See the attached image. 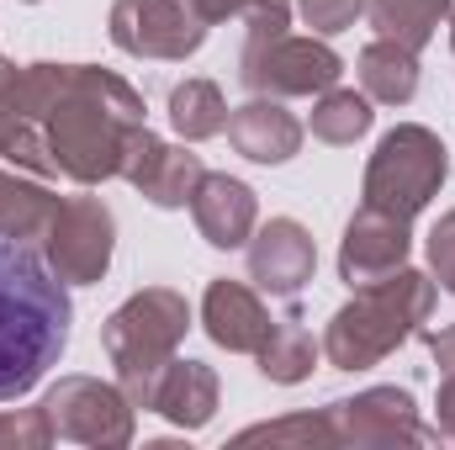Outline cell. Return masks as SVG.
Wrapping results in <instances>:
<instances>
[{"label": "cell", "mask_w": 455, "mask_h": 450, "mask_svg": "<svg viewBox=\"0 0 455 450\" xmlns=\"http://www.w3.org/2000/svg\"><path fill=\"white\" fill-rule=\"evenodd\" d=\"M148 408L164 414V419L180 424V430H202V424L218 414V376H212V366L180 360V355H175V360L159 371Z\"/></svg>", "instance_id": "obj_17"}, {"label": "cell", "mask_w": 455, "mask_h": 450, "mask_svg": "<svg viewBox=\"0 0 455 450\" xmlns=\"http://www.w3.org/2000/svg\"><path fill=\"white\" fill-rule=\"evenodd\" d=\"M32 96L43 112V133L59 175L96 186L122 170L127 133L143 127V101L127 80L91 64H27Z\"/></svg>", "instance_id": "obj_1"}, {"label": "cell", "mask_w": 455, "mask_h": 450, "mask_svg": "<svg viewBox=\"0 0 455 450\" xmlns=\"http://www.w3.org/2000/svg\"><path fill=\"white\" fill-rule=\"evenodd\" d=\"M445 27H451V48H455V0H451V11H445Z\"/></svg>", "instance_id": "obj_33"}, {"label": "cell", "mask_w": 455, "mask_h": 450, "mask_svg": "<svg viewBox=\"0 0 455 450\" xmlns=\"http://www.w3.org/2000/svg\"><path fill=\"white\" fill-rule=\"evenodd\" d=\"M371 96H355V91H323L318 107H313V138L323 143H355L371 133Z\"/></svg>", "instance_id": "obj_23"}, {"label": "cell", "mask_w": 455, "mask_h": 450, "mask_svg": "<svg viewBox=\"0 0 455 450\" xmlns=\"http://www.w3.org/2000/svg\"><path fill=\"white\" fill-rule=\"evenodd\" d=\"M43 414L53 424V440H75V446H127L132 440L127 392L96 376H64L43 398Z\"/></svg>", "instance_id": "obj_7"}, {"label": "cell", "mask_w": 455, "mask_h": 450, "mask_svg": "<svg viewBox=\"0 0 455 450\" xmlns=\"http://www.w3.org/2000/svg\"><path fill=\"white\" fill-rule=\"evenodd\" d=\"M53 213H59L53 191L27 186V181H16V175L0 170V238H21V244L43 238L48 223H53Z\"/></svg>", "instance_id": "obj_19"}, {"label": "cell", "mask_w": 455, "mask_h": 450, "mask_svg": "<svg viewBox=\"0 0 455 450\" xmlns=\"http://www.w3.org/2000/svg\"><path fill=\"white\" fill-rule=\"evenodd\" d=\"M334 446V430H329V414H297V419H281V424H254L238 435V446Z\"/></svg>", "instance_id": "obj_24"}, {"label": "cell", "mask_w": 455, "mask_h": 450, "mask_svg": "<svg viewBox=\"0 0 455 450\" xmlns=\"http://www.w3.org/2000/svg\"><path fill=\"white\" fill-rule=\"evenodd\" d=\"M429 313H435V281L403 265V270H392L387 281L360 286L355 302H344L339 313L329 318L323 355H329L339 371H365V366L387 360Z\"/></svg>", "instance_id": "obj_3"}, {"label": "cell", "mask_w": 455, "mask_h": 450, "mask_svg": "<svg viewBox=\"0 0 455 450\" xmlns=\"http://www.w3.org/2000/svg\"><path fill=\"white\" fill-rule=\"evenodd\" d=\"M191 218H196L202 238L212 249H238V244H249L259 207H254V191L243 181H233V175H202V186L191 197Z\"/></svg>", "instance_id": "obj_16"}, {"label": "cell", "mask_w": 455, "mask_h": 450, "mask_svg": "<svg viewBox=\"0 0 455 450\" xmlns=\"http://www.w3.org/2000/svg\"><path fill=\"white\" fill-rule=\"evenodd\" d=\"M127 186H138L154 207H186L207 175L202 154L191 149H175L164 138H154L148 127H132L127 133V149H122V170H116Z\"/></svg>", "instance_id": "obj_11"}, {"label": "cell", "mask_w": 455, "mask_h": 450, "mask_svg": "<svg viewBox=\"0 0 455 450\" xmlns=\"http://www.w3.org/2000/svg\"><path fill=\"white\" fill-rule=\"evenodd\" d=\"M408 249H413V238H408V218H392V213H381V207H360V213L349 218L344 244H339L344 286L360 292V286L387 281L392 270L408 265Z\"/></svg>", "instance_id": "obj_12"}, {"label": "cell", "mask_w": 455, "mask_h": 450, "mask_svg": "<svg viewBox=\"0 0 455 450\" xmlns=\"http://www.w3.org/2000/svg\"><path fill=\"white\" fill-rule=\"evenodd\" d=\"M32 117H43L37 112V96H32V69L0 59V143H5L21 122H32Z\"/></svg>", "instance_id": "obj_25"}, {"label": "cell", "mask_w": 455, "mask_h": 450, "mask_svg": "<svg viewBox=\"0 0 455 450\" xmlns=\"http://www.w3.org/2000/svg\"><path fill=\"white\" fill-rule=\"evenodd\" d=\"M429 265H435V286L455 292V213H445L429 233Z\"/></svg>", "instance_id": "obj_29"}, {"label": "cell", "mask_w": 455, "mask_h": 450, "mask_svg": "<svg viewBox=\"0 0 455 450\" xmlns=\"http://www.w3.org/2000/svg\"><path fill=\"white\" fill-rule=\"evenodd\" d=\"M43 244H48V265H53L59 281L91 286L112 265L116 223H112V213H107L101 197H69V202H59V213H53L48 233H43Z\"/></svg>", "instance_id": "obj_8"}, {"label": "cell", "mask_w": 455, "mask_h": 450, "mask_svg": "<svg viewBox=\"0 0 455 450\" xmlns=\"http://www.w3.org/2000/svg\"><path fill=\"white\" fill-rule=\"evenodd\" d=\"M186 5H196V16L212 27V21H223V16H238L243 11V0H186Z\"/></svg>", "instance_id": "obj_32"}, {"label": "cell", "mask_w": 455, "mask_h": 450, "mask_svg": "<svg viewBox=\"0 0 455 450\" xmlns=\"http://www.w3.org/2000/svg\"><path fill=\"white\" fill-rule=\"evenodd\" d=\"M202 324H207V334L218 339L223 350H238V355H259V344L275 329L270 308H265L259 292H249L243 281H212V286H207V297H202Z\"/></svg>", "instance_id": "obj_14"}, {"label": "cell", "mask_w": 455, "mask_h": 450, "mask_svg": "<svg viewBox=\"0 0 455 450\" xmlns=\"http://www.w3.org/2000/svg\"><path fill=\"white\" fill-rule=\"evenodd\" d=\"M170 127L186 138V143H202V138H218L228 127V107L223 91L212 80H186L170 91Z\"/></svg>", "instance_id": "obj_21"}, {"label": "cell", "mask_w": 455, "mask_h": 450, "mask_svg": "<svg viewBox=\"0 0 455 450\" xmlns=\"http://www.w3.org/2000/svg\"><path fill=\"white\" fill-rule=\"evenodd\" d=\"M27 5H37V0H27Z\"/></svg>", "instance_id": "obj_34"}, {"label": "cell", "mask_w": 455, "mask_h": 450, "mask_svg": "<svg viewBox=\"0 0 455 450\" xmlns=\"http://www.w3.org/2000/svg\"><path fill=\"white\" fill-rule=\"evenodd\" d=\"M69 344V292L21 244L0 238V403L32 392Z\"/></svg>", "instance_id": "obj_2"}, {"label": "cell", "mask_w": 455, "mask_h": 450, "mask_svg": "<svg viewBox=\"0 0 455 450\" xmlns=\"http://www.w3.org/2000/svg\"><path fill=\"white\" fill-rule=\"evenodd\" d=\"M318 249L313 233L297 218H270L259 233H249V281L270 297H297L313 281Z\"/></svg>", "instance_id": "obj_13"}, {"label": "cell", "mask_w": 455, "mask_h": 450, "mask_svg": "<svg viewBox=\"0 0 455 450\" xmlns=\"http://www.w3.org/2000/svg\"><path fill=\"white\" fill-rule=\"evenodd\" d=\"M186 329H191V308L170 286H148V292L127 297L107 318L101 344H107V355H112V366H116V387L127 392L132 408H148L154 382L175 360Z\"/></svg>", "instance_id": "obj_4"}, {"label": "cell", "mask_w": 455, "mask_h": 450, "mask_svg": "<svg viewBox=\"0 0 455 450\" xmlns=\"http://www.w3.org/2000/svg\"><path fill=\"white\" fill-rule=\"evenodd\" d=\"M424 344H429V355L440 360V376H451V371H455V324H445V329H429V334H424Z\"/></svg>", "instance_id": "obj_30"}, {"label": "cell", "mask_w": 455, "mask_h": 450, "mask_svg": "<svg viewBox=\"0 0 455 450\" xmlns=\"http://www.w3.org/2000/svg\"><path fill=\"white\" fill-rule=\"evenodd\" d=\"M302 21L318 32V37H334V32H349L365 11V0H297Z\"/></svg>", "instance_id": "obj_26"}, {"label": "cell", "mask_w": 455, "mask_h": 450, "mask_svg": "<svg viewBox=\"0 0 455 450\" xmlns=\"http://www.w3.org/2000/svg\"><path fill=\"white\" fill-rule=\"evenodd\" d=\"M313 334L302 329V318H275V329L270 339L259 344V371L270 376V382H281V387H291V382H302L307 371H313Z\"/></svg>", "instance_id": "obj_22"}, {"label": "cell", "mask_w": 455, "mask_h": 450, "mask_svg": "<svg viewBox=\"0 0 455 450\" xmlns=\"http://www.w3.org/2000/svg\"><path fill=\"white\" fill-rule=\"evenodd\" d=\"M53 440V424L43 408H27V414H0V446H48Z\"/></svg>", "instance_id": "obj_28"}, {"label": "cell", "mask_w": 455, "mask_h": 450, "mask_svg": "<svg viewBox=\"0 0 455 450\" xmlns=\"http://www.w3.org/2000/svg\"><path fill=\"white\" fill-rule=\"evenodd\" d=\"M445 170H451L445 143H440L429 127L403 122V127H392V133L376 143V154H371V170H365V207H381V213L413 223V218L440 197Z\"/></svg>", "instance_id": "obj_5"}, {"label": "cell", "mask_w": 455, "mask_h": 450, "mask_svg": "<svg viewBox=\"0 0 455 450\" xmlns=\"http://www.w3.org/2000/svg\"><path fill=\"white\" fill-rule=\"evenodd\" d=\"M360 85L381 107H408L419 96V53L403 48V43H392V37H376L360 53Z\"/></svg>", "instance_id": "obj_18"}, {"label": "cell", "mask_w": 455, "mask_h": 450, "mask_svg": "<svg viewBox=\"0 0 455 450\" xmlns=\"http://www.w3.org/2000/svg\"><path fill=\"white\" fill-rule=\"evenodd\" d=\"M207 37V21L186 0H116L112 43L138 59H186Z\"/></svg>", "instance_id": "obj_9"}, {"label": "cell", "mask_w": 455, "mask_h": 450, "mask_svg": "<svg viewBox=\"0 0 455 450\" xmlns=\"http://www.w3.org/2000/svg\"><path fill=\"white\" fill-rule=\"evenodd\" d=\"M223 133H228V143L243 159H254V165H286L302 149V122L286 112L275 96H254L238 112H228Z\"/></svg>", "instance_id": "obj_15"}, {"label": "cell", "mask_w": 455, "mask_h": 450, "mask_svg": "<svg viewBox=\"0 0 455 450\" xmlns=\"http://www.w3.org/2000/svg\"><path fill=\"white\" fill-rule=\"evenodd\" d=\"M243 85L254 96H323L334 91L344 75L339 53L318 37H270V43H254L243 48Z\"/></svg>", "instance_id": "obj_6"}, {"label": "cell", "mask_w": 455, "mask_h": 450, "mask_svg": "<svg viewBox=\"0 0 455 450\" xmlns=\"http://www.w3.org/2000/svg\"><path fill=\"white\" fill-rule=\"evenodd\" d=\"M451 0H371V27L403 48H424L435 37V27L445 21Z\"/></svg>", "instance_id": "obj_20"}, {"label": "cell", "mask_w": 455, "mask_h": 450, "mask_svg": "<svg viewBox=\"0 0 455 450\" xmlns=\"http://www.w3.org/2000/svg\"><path fill=\"white\" fill-rule=\"evenodd\" d=\"M238 16L249 27V43L243 48H254V43H270V37H281L291 27V0H243Z\"/></svg>", "instance_id": "obj_27"}, {"label": "cell", "mask_w": 455, "mask_h": 450, "mask_svg": "<svg viewBox=\"0 0 455 450\" xmlns=\"http://www.w3.org/2000/svg\"><path fill=\"white\" fill-rule=\"evenodd\" d=\"M440 435L455 440V371L440 382Z\"/></svg>", "instance_id": "obj_31"}, {"label": "cell", "mask_w": 455, "mask_h": 450, "mask_svg": "<svg viewBox=\"0 0 455 450\" xmlns=\"http://www.w3.org/2000/svg\"><path fill=\"white\" fill-rule=\"evenodd\" d=\"M329 430L334 446H419L429 440V430L419 424V408L403 387H371L360 398L329 403Z\"/></svg>", "instance_id": "obj_10"}]
</instances>
